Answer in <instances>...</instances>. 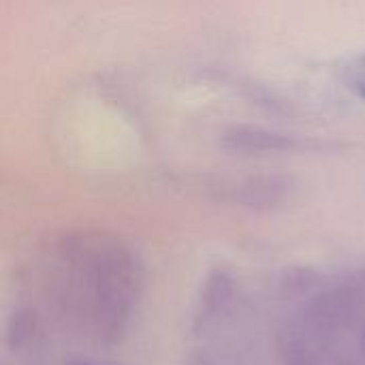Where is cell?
Here are the masks:
<instances>
[{"label":"cell","instance_id":"1","mask_svg":"<svg viewBox=\"0 0 365 365\" xmlns=\"http://www.w3.org/2000/svg\"><path fill=\"white\" fill-rule=\"evenodd\" d=\"M49 297L60 314L98 344L130 331L145 289L139 252L107 231H68L47 250Z\"/></svg>","mask_w":365,"mask_h":365},{"label":"cell","instance_id":"2","mask_svg":"<svg viewBox=\"0 0 365 365\" xmlns=\"http://www.w3.org/2000/svg\"><path fill=\"white\" fill-rule=\"evenodd\" d=\"M218 143L229 154H263V152H293V150H308L317 143L306 139L280 135L274 130L257 128V126H227L218 135Z\"/></svg>","mask_w":365,"mask_h":365},{"label":"cell","instance_id":"3","mask_svg":"<svg viewBox=\"0 0 365 365\" xmlns=\"http://www.w3.org/2000/svg\"><path fill=\"white\" fill-rule=\"evenodd\" d=\"M235 295H237V284H235L233 274L225 267L212 269L207 278L203 280V287L199 293L195 327L205 329L218 323L220 319H225L235 304Z\"/></svg>","mask_w":365,"mask_h":365},{"label":"cell","instance_id":"4","mask_svg":"<svg viewBox=\"0 0 365 365\" xmlns=\"http://www.w3.org/2000/svg\"><path fill=\"white\" fill-rule=\"evenodd\" d=\"M38 331H41L38 314L32 308L21 306V308L13 310L9 321H6L4 344L11 353H24L36 342Z\"/></svg>","mask_w":365,"mask_h":365},{"label":"cell","instance_id":"5","mask_svg":"<svg viewBox=\"0 0 365 365\" xmlns=\"http://www.w3.org/2000/svg\"><path fill=\"white\" fill-rule=\"evenodd\" d=\"M344 83L365 101V53L353 58L344 68Z\"/></svg>","mask_w":365,"mask_h":365},{"label":"cell","instance_id":"6","mask_svg":"<svg viewBox=\"0 0 365 365\" xmlns=\"http://www.w3.org/2000/svg\"><path fill=\"white\" fill-rule=\"evenodd\" d=\"M62 365H120L109 359H98V357H71Z\"/></svg>","mask_w":365,"mask_h":365},{"label":"cell","instance_id":"7","mask_svg":"<svg viewBox=\"0 0 365 365\" xmlns=\"http://www.w3.org/2000/svg\"><path fill=\"white\" fill-rule=\"evenodd\" d=\"M364 346H365V327H364Z\"/></svg>","mask_w":365,"mask_h":365}]
</instances>
